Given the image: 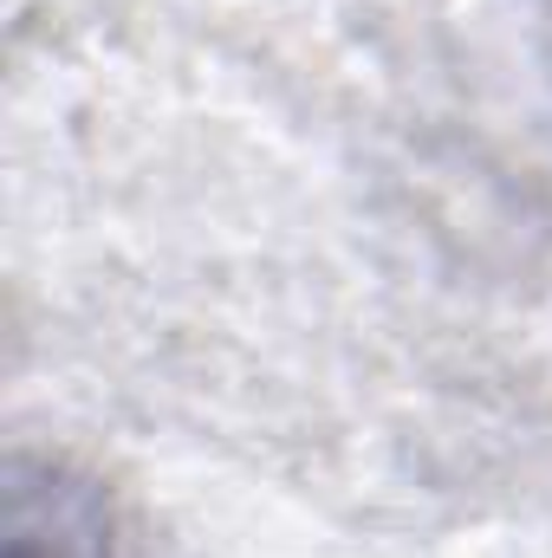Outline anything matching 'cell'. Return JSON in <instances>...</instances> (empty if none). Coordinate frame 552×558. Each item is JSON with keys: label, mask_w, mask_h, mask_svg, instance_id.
Here are the masks:
<instances>
[{"label": "cell", "mask_w": 552, "mask_h": 558, "mask_svg": "<svg viewBox=\"0 0 552 558\" xmlns=\"http://www.w3.org/2000/svg\"><path fill=\"white\" fill-rule=\"evenodd\" d=\"M13 558H26V553H13Z\"/></svg>", "instance_id": "cell-1"}]
</instances>
